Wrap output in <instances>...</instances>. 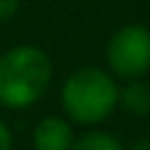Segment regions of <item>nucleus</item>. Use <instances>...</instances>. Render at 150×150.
<instances>
[{
    "label": "nucleus",
    "instance_id": "f257e3e1",
    "mask_svg": "<svg viewBox=\"0 0 150 150\" xmlns=\"http://www.w3.org/2000/svg\"><path fill=\"white\" fill-rule=\"evenodd\" d=\"M54 77L52 56L38 45H14L0 52V105L26 110L49 89Z\"/></svg>",
    "mask_w": 150,
    "mask_h": 150
},
{
    "label": "nucleus",
    "instance_id": "f03ea898",
    "mask_svg": "<svg viewBox=\"0 0 150 150\" xmlns=\"http://www.w3.org/2000/svg\"><path fill=\"white\" fill-rule=\"evenodd\" d=\"M59 101L70 122L98 127L120 105V84L108 68L87 63L75 68L63 80Z\"/></svg>",
    "mask_w": 150,
    "mask_h": 150
},
{
    "label": "nucleus",
    "instance_id": "7ed1b4c3",
    "mask_svg": "<svg viewBox=\"0 0 150 150\" xmlns=\"http://www.w3.org/2000/svg\"><path fill=\"white\" fill-rule=\"evenodd\" d=\"M105 66L117 80H138L150 73V28L145 23L120 26L105 45Z\"/></svg>",
    "mask_w": 150,
    "mask_h": 150
},
{
    "label": "nucleus",
    "instance_id": "20e7f679",
    "mask_svg": "<svg viewBox=\"0 0 150 150\" xmlns=\"http://www.w3.org/2000/svg\"><path fill=\"white\" fill-rule=\"evenodd\" d=\"M73 141V124L66 115H45L33 127V150H70Z\"/></svg>",
    "mask_w": 150,
    "mask_h": 150
},
{
    "label": "nucleus",
    "instance_id": "39448f33",
    "mask_svg": "<svg viewBox=\"0 0 150 150\" xmlns=\"http://www.w3.org/2000/svg\"><path fill=\"white\" fill-rule=\"evenodd\" d=\"M120 105L134 117L150 115V84L143 77L127 80L124 87H120Z\"/></svg>",
    "mask_w": 150,
    "mask_h": 150
},
{
    "label": "nucleus",
    "instance_id": "423d86ee",
    "mask_svg": "<svg viewBox=\"0 0 150 150\" xmlns=\"http://www.w3.org/2000/svg\"><path fill=\"white\" fill-rule=\"evenodd\" d=\"M70 150H124V145L115 134L94 127V129L75 136Z\"/></svg>",
    "mask_w": 150,
    "mask_h": 150
},
{
    "label": "nucleus",
    "instance_id": "0eeeda50",
    "mask_svg": "<svg viewBox=\"0 0 150 150\" xmlns=\"http://www.w3.org/2000/svg\"><path fill=\"white\" fill-rule=\"evenodd\" d=\"M21 9V0H0V21L14 19Z\"/></svg>",
    "mask_w": 150,
    "mask_h": 150
},
{
    "label": "nucleus",
    "instance_id": "6e6552de",
    "mask_svg": "<svg viewBox=\"0 0 150 150\" xmlns=\"http://www.w3.org/2000/svg\"><path fill=\"white\" fill-rule=\"evenodd\" d=\"M14 145V136H12V129L5 120H0V150H12Z\"/></svg>",
    "mask_w": 150,
    "mask_h": 150
},
{
    "label": "nucleus",
    "instance_id": "1a4fd4ad",
    "mask_svg": "<svg viewBox=\"0 0 150 150\" xmlns=\"http://www.w3.org/2000/svg\"><path fill=\"white\" fill-rule=\"evenodd\" d=\"M131 150H150V138H138L131 145Z\"/></svg>",
    "mask_w": 150,
    "mask_h": 150
}]
</instances>
